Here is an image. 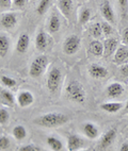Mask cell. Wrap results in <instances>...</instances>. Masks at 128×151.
Instances as JSON below:
<instances>
[{"instance_id":"cell-1","label":"cell","mask_w":128,"mask_h":151,"mask_svg":"<svg viewBox=\"0 0 128 151\" xmlns=\"http://www.w3.org/2000/svg\"><path fill=\"white\" fill-rule=\"evenodd\" d=\"M69 120V117L63 113L59 112H51V113L43 114L41 116L36 117L33 120V124L43 128H60L64 124H66Z\"/></svg>"},{"instance_id":"cell-2","label":"cell","mask_w":128,"mask_h":151,"mask_svg":"<svg viewBox=\"0 0 128 151\" xmlns=\"http://www.w3.org/2000/svg\"><path fill=\"white\" fill-rule=\"evenodd\" d=\"M65 96L73 102L83 104L87 100V92L85 86L77 80H69L65 85Z\"/></svg>"},{"instance_id":"cell-3","label":"cell","mask_w":128,"mask_h":151,"mask_svg":"<svg viewBox=\"0 0 128 151\" xmlns=\"http://www.w3.org/2000/svg\"><path fill=\"white\" fill-rule=\"evenodd\" d=\"M62 80H63L62 70L59 67H57V66H52L49 69L46 78V86L49 92L51 93V94H56L60 89L61 84H62Z\"/></svg>"},{"instance_id":"cell-4","label":"cell","mask_w":128,"mask_h":151,"mask_svg":"<svg viewBox=\"0 0 128 151\" xmlns=\"http://www.w3.org/2000/svg\"><path fill=\"white\" fill-rule=\"evenodd\" d=\"M49 64V60L46 55H38L33 59L29 67V75L31 78H40L45 71Z\"/></svg>"},{"instance_id":"cell-5","label":"cell","mask_w":128,"mask_h":151,"mask_svg":"<svg viewBox=\"0 0 128 151\" xmlns=\"http://www.w3.org/2000/svg\"><path fill=\"white\" fill-rule=\"evenodd\" d=\"M80 45H81V40L78 35H68L63 42L62 50L66 55H73V54L78 52Z\"/></svg>"},{"instance_id":"cell-6","label":"cell","mask_w":128,"mask_h":151,"mask_svg":"<svg viewBox=\"0 0 128 151\" xmlns=\"http://www.w3.org/2000/svg\"><path fill=\"white\" fill-rule=\"evenodd\" d=\"M85 147V140L78 134H68L66 137L67 151H79Z\"/></svg>"},{"instance_id":"cell-7","label":"cell","mask_w":128,"mask_h":151,"mask_svg":"<svg viewBox=\"0 0 128 151\" xmlns=\"http://www.w3.org/2000/svg\"><path fill=\"white\" fill-rule=\"evenodd\" d=\"M88 73L93 79H106L109 76V71L105 66L97 63H92L88 67Z\"/></svg>"},{"instance_id":"cell-8","label":"cell","mask_w":128,"mask_h":151,"mask_svg":"<svg viewBox=\"0 0 128 151\" xmlns=\"http://www.w3.org/2000/svg\"><path fill=\"white\" fill-rule=\"evenodd\" d=\"M34 96L30 91H22L16 96V102L22 109L29 108L34 103Z\"/></svg>"},{"instance_id":"cell-9","label":"cell","mask_w":128,"mask_h":151,"mask_svg":"<svg viewBox=\"0 0 128 151\" xmlns=\"http://www.w3.org/2000/svg\"><path fill=\"white\" fill-rule=\"evenodd\" d=\"M15 102H16V98L14 97V95L4 86L0 85V103L8 108H13Z\"/></svg>"},{"instance_id":"cell-10","label":"cell","mask_w":128,"mask_h":151,"mask_svg":"<svg viewBox=\"0 0 128 151\" xmlns=\"http://www.w3.org/2000/svg\"><path fill=\"white\" fill-rule=\"evenodd\" d=\"M73 0H58L57 6L60 13L65 17L67 20H71L72 14H73Z\"/></svg>"},{"instance_id":"cell-11","label":"cell","mask_w":128,"mask_h":151,"mask_svg":"<svg viewBox=\"0 0 128 151\" xmlns=\"http://www.w3.org/2000/svg\"><path fill=\"white\" fill-rule=\"evenodd\" d=\"M101 13L106 22L113 24L115 22V14L114 10L112 8L111 3L109 1H104L101 4Z\"/></svg>"},{"instance_id":"cell-12","label":"cell","mask_w":128,"mask_h":151,"mask_svg":"<svg viewBox=\"0 0 128 151\" xmlns=\"http://www.w3.org/2000/svg\"><path fill=\"white\" fill-rule=\"evenodd\" d=\"M106 92L108 97L115 99V98H120L121 96H123V94L125 92V88L123 86V84L120 83V82H112L107 86Z\"/></svg>"},{"instance_id":"cell-13","label":"cell","mask_w":128,"mask_h":151,"mask_svg":"<svg viewBox=\"0 0 128 151\" xmlns=\"http://www.w3.org/2000/svg\"><path fill=\"white\" fill-rule=\"evenodd\" d=\"M113 62L117 65H123L128 63V46L121 45L116 49L113 57Z\"/></svg>"},{"instance_id":"cell-14","label":"cell","mask_w":128,"mask_h":151,"mask_svg":"<svg viewBox=\"0 0 128 151\" xmlns=\"http://www.w3.org/2000/svg\"><path fill=\"white\" fill-rule=\"evenodd\" d=\"M82 132L89 139H96L99 136V129L93 122H85L82 124Z\"/></svg>"},{"instance_id":"cell-15","label":"cell","mask_w":128,"mask_h":151,"mask_svg":"<svg viewBox=\"0 0 128 151\" xmlns=\"http://www.w3.org/2000/svg\"><path fill=\"white\" fill-rule=\"evenodd\" d=\"M61 28V19L58 15L57 12H52L50 14V16L48 18V22H47V30H48L49 33H57L59 32V30Z\"/></svg>"},{"instance_id":"cell-16","label":"cell","mask_w":128,"mask_h":151,"mask_svg":"<svg viewBox=\"0 0 128 151\" xmlns=\"http://www.w3.org/2000/svg\"><path fill=\"white\" fill-rule=\"evenodd\" d=\"M0 24L6 29H12L17 24V15L15 13H12V12L3 13L1 15V18H0Z\"/></svg>"},{"instance_id":"cell-17","label":"cell","mask_w":128,"mask_h":151,"mask_svg":"<svg viewBox=\"0 0 128 151\" xmlns=\"http://www.w3.org/2000/svg\"><path fill=\"white\" fill-rule=\"evenodd\" d=\"M119 48V41L115 37H107L104 42V57L108 58L114 54Z\"/></svg>"},{"instance_id":"cell-18","label":"cell","mask_w":128,"mask_h":151,"mask_svg":"<svg viewBox=\"0 0 128 151\" xmlns=\"http://www.w3.org/2000/svg\"><path fill=\"white\" fill-rule=\"evenodd\" d=\"M35 48L40 51H45L48 47V37L47 33L43 29H40L35 35Z\"/></svg>"},{"instance_id":"cell-19","label":"cell","mask_w":128,"mask_h":151,"mask_svg":"<svg viewBox=\"0 0 128 151\" xmlns=\"http://www.w3.org/2000/svg\"><path fill=\"white\" fill-rule=\"evenodd\" d=\"M116 137V130L115 129H110L108 130L106 133H105L101 138V144H99V147L101 149H106L108 147L113 144V142L115 140Z\"/></svg>"},{"instance_id":"cell-20","label":"cell","mask_w":128,"mask_h":151,"mask_svg":"<svg viewBox=\"0 0 128 151\" xmlns=\"http://www.w3.org/2000/svg\"><path fill=\"white\" fill-rule=\"evenodd\" d=\"M30 46V37L27 33H22L19 35L16 43V51L18 53H26Z\"/></svg>"},{"instance_id":"cell-21","label":"cell","mask_w":128,"mask_h":151,"mask_svg":"<svg viewBox=\"0 0 128 151\" xmlns=\"http://www.w3.org/2000/svg\"><path fill=\"white\" fill-rule=\"evenodd\" d=\"M88 50L94 57H103L104 55V43L99 42L98 40H94L89 44Z\"/></svg>"},{"instance_id":"cell-22","label":"cell","mask_w":128,"mask_h":151,"mask_svg":"<svg viewBox=\"0 0 128 151\" xmlns=\"http://www.w3.org/2000/svg\"><path fill=\"white\" fill-rule=\"evenodd\" d=\"M11 41L6 33H0V58H6L10 51Z\"/></svg>"},{"instance_id":"cell-23","label":"cell","mask_w":128,"mask_h":151,"mask_svg":"<svg viewBox=\"0 0 128 151\" xmlns=\"http://www.w3.org/2000/svg\"><path fill=\"white\" fill-rule=\"evenodd\" d=\"M101 109L107 113H110V114H114L117 113L120 110H122L123 108V103L122 102H117V101H111V102H104L101 103Z\"/></svg>"},{"instance_id":"cell-24","label":"cell","mask_w":128,"mask_h":151,"mask_svg":"<svg viewBox=\"0 0 128 151\" xmlns=\"http://www.w3.org/2000/svg\"><path fill=\"white\" fill-rule=\"evenodd\" d=\"M46 143L51 151H62L63 150L62 140H61L60 138H58L57 136H54V135L48 136L46 139Z\"/></svg>"},{"instance_id":"cell-25","label":"cell","mask_w":128,"mask_h":151,"mask_svg":"<svg viewBox=\"0 0 128 151\" xmlns=\"http://www.w3.org/2000/svg\"><path fill=\"white\" fill-rule=\"evenodd\" d=\"M78 24H85L91 19V10L87 6H81L78 11Z\"/></svg>"},{"instance_id":"cell-26","label":"cell","mask_w":128,"mask_h":151,"mask_svg":"<svg viewBox=\"0 0 128 151\" xmlns=\"http://www.w3.org/2000/svg\"><path fill=\"white\" fill-rule=\"evenodd\" d=\"M12 135L17 142H22V140H24L25 138L27 137V130L22 124H17V126H15L13 128Z\"/></svg>"},{"instance_id":"cell-27","label":"cell","mask_w":128,"mask_h":151,"mask_svg":"<svg viewBox=\"0 0 128 151\" xmlns=\"http://www.w3.org/2000/svg\"><path fill=\"white\" fill-rule=\"evenodd\" d=\"M0 84L6 88H15L17 85L16 80L9 76H1L0 77Z\"/></svg>"},{"instance_id":"cell-28","label":"cell","mask_w":128,"mask_h":151,"mask_svg":"<svg viewBox=\"0 0 128 151\" xmlns=\"http://www.w3.org/2000/svg\"><path fill=\"white\" fill-rule=\"evenodd\" d=\"M50 3H51V0H40L36 6V13L38 15H44L48 10Z\"/></svg>"},{"instance_id":"cell-29","label":"cell","mask_w":128,"mask_h":151,"mask_svg":"<svg viewBox=\"0 0 128 151\" xmlns=\"http://www.w3.org/2000/svg\"><path fill=\"white\" fill-rule=\"evenodd\" d=\"M10 113L6 108H0V127H4L9 124Z\"/></svg>"},{"instance_id":"cell-30","label":"cell","mask_w":128,"mask_h":151,"mask_svg":"<svg viewBox=\"0 0 128 151\" xmlns=\"http://www.w3.org/2000/svg\"><path fill=\"white\" fill-rule=\"evenodd\" d=\"M101 30H103V34L106 35V36H110L111 34H113L114 32V29L112 27V24H109L108 22H101Z\"/></svg>"},{"instance_id":"cell-31","label":"cell","mask_w":128,"mask_h":151,"mask_svg":"<svg viewBox=\"0 0 128 151\" xmlns=\"http://www.w3.org/2000/svg\"><path fill=\"white\" fill-rule=\"evenodd\" d=\"M91 32H92V36L95 38H99L103 35V30H101V24H94L91 28Z\"/></svg>"},{"instance_id":"cell-32","label":"cell","mask_w":128,"mask_h":151,"mask_svg":"<svg viewBox=\"0 0 128 151\" xmlns=\"http://www.w3.org/2000/svg\"><path fill=\"white\" fill-rule=\"evenodd\" d=\"M10 146H11V139L6 135H1L0 136V150H7L10 148Z\"/></svg>"},{"instance_id":"cell-33","label":"cell","mask_w":128,"mask_h":151,"mask_svg":"<svg viewBox=\"0 0 128 151\" xmlns=\"http://www.w3.org/2000/svg\"><path fill=\"white\" fill-rule=\"evenodd\" d=\"M119 73H120V76L122 77L123 80L128 81V63H127V64L120 65V68H119Z\"/></svg>"},{"instance_id":"cell-34","label":"cell","mask_w":128,"mask_h":151,"mask_svg":"<svg viewBox=\"0 0 128 151\" xmlns=\"http://www.w3.org/2000/svg\"><path fill=\"white\" fill-rule=\"evenodd\" d=\"M18 151H41V149L38 146L33 144H28V145H22L19 147Z\"/></svg>"},{"instance_id":"cell-35","label":"cell","mask_w":128,"mask_h":151,"mask_svg":"<svg viewBox=\"0 0 128 151\" xmlns=\"http://www.w3.org/2000/svg\"><path fill=\"white\" fill-rule=\"evenodd\" d=\"M117 2L122 10V13L126 15L128 13V0H117Z\"/></svg>"},{"instance_id":"cell-36","label":"cell","mask_w":128,"mask_h":151,"mask_svg":"<svg viewBox=\"0 0 128 151\" xmlns=\"http://www.w3.org/2000/svg\"><path fill=\"white\" fill-rule=\"evenodd\" d=\"M13 6V0H0V9L9 10Z\"/></svg>"},{"instance_id":"cell-37","label":"cell","mask_w":128,"mask_h":151,"mask_svg":"<svg viewBox=\"0 0 128 151\" xmlns=\"http://www.w3.org/2000/svg\"><path fill=\"white\" fill-rule=\"evenodd\" d=\"M28 0H13V6L15 9H22L27 6Z\"/></svg>"},{"instance_id":"cell-38","label":"cell","mask_w":128,"mask_h":151,"mask_svg":"<svg viewBox=\"0 0 128 151\" xmlns=\"http://www.w3.org/2000/svg\"><path fill=\"white\" fill-rule=\"evenodd\" d=\"M122 43L123 45L128 46V28H125L122 32Z\"/></svg>"},{"instance_id":"cell-39","label":"cell","mask_w":128,"mask_h":151,"mask_svg":"<svg viewBox=\"0 0 128 151\" xmlns=\"http://www.w3.org/2000/svg\"><path fill=\"white\" fill-rule=\"evenodd\" d=\"M120 151H128V143H124L121 146Z\"/></svg>"},{"instance_id":"cell-40","label":"cell","mask_w":128,"mask_h":151,"mask_svg":"<svg viewBox=\"0 0 128 151\" xmlns=\"http://www.w3.org/2000/svg\"><path fill=\"white\" fill-rule=\"evenodd\" d=\"M125 108H126V110H128V100H127V102H126V106H125Z\"/></svg>"},{"instance_id":"cell-41","label":"cell","mask_w":128,"mask_h":151,"mask_svg":"<svg viewBox=\"0 0 128 151\" xmlns=\"http://www.w3.org/2000/svg\"><path fill=\"white\" fill-rule=\"evenodd\" d=\"M79 151H90V150H88V149H81V150H79Z\"/></svg>"},{"instance_id":"cell-42","label":"cell","mask_w":128,"mask_h":151,"mask_svg":"<svg viewBox=\"0 0 128 151\" xmlns=\"http://www.w3.org/2000/svg\"><path fill=\"white\" fill-rule=\"evenodd\" d=\"M2 135V131H1V129H0V136Z\"/></svg>"}]
</instances>
